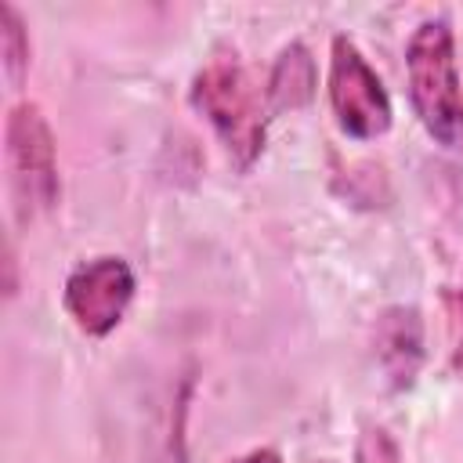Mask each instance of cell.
Returning a JSON list of instances; mask_svg holds the SVG:
<instances>
[{"mask_svg": "<svg viewBox=\"0 0 463 463\" xmlns=\"http://www.w3.org/2000/svg\"><path fill=\"white\" fill-rule=\"evenodd\" d=\"M192 109L213 127L221 137L228 159L239 170H250L257 156L264 152L268 137V98L253 87L250 72L242 69L239 54L228 47H217L188 87Z\"/></svg>", "mask_w": 463, "mask_h": 463, "instance_id": "1", "label": "cell"}, {"mask_svg": "<svg viewBox=\"0 0 463 463\" xmlns=\"http://www.w3.org/2000/svg\"><path fill=\"white\" fill-rule=\"evenodd\" d=\"M405 76L423 130L445 148H463V83L452 22L445 14L423 18L412 29L405 43Z\"/></svg>", "mask_w": 463, "mask_h": 463, "instance_id": "2", "label": "cell"}, {"mask_svg": "<svg viewBox=\"0 0 463 463\" xmlns=\"http://www.w3.org/2000/svg\"><path fill=\"white\" fill-rule=\"evenodd\" d=\"M329 105L336 116V127L354 141L383 137L394 123V105L376 76V69L365 61L358 43L351 36H333L329 43V76H326Z\"/></svg>", "mask_w": 463, "mask_h": 463, "instance_id": "3", "label": "cell"}, {"mask_svg": "<svg viewBox=\"0 0 463 463\" xmlns=\"http://www.w3.org/2000/svg\"><path fill=\"white\" fill-rule=\"evenodd\" d=\"M4 141H7V170L22 213L33 217L54 210L61 181H58V148L43 109L36 101H18L7 112Z\"/></svg>", "mask_w": 463, "mask_h": 463, "instance_id": "4", "label": "cell"}, {"mask_svg": "<svg viewBox=\"0 0 463 463\" xmlns=\"http://www.w3.org/2000/svg\"><path fill=\"white\" fill-rule=\"evenodd\" d=\"M134 293H137L134 268L116 253H101V257L80 260L65 275L61 307L80 333L109 336L123 322Z\"/></svg>", "mask_w": 463, "mask_h": 463, "instance_id": "5", "label": "cell"}, {"mask_svg": "<svg viewBox=\"0 0 463 463\" xmlns=\"http://www.w3.org/2000/svg\"><path fill=\"white\" fill-rule=\"evenodd\" d=\"M373 354L391 391H405L416 383L420 365L427 358L423 347V315L412 304H391L380 311L373 326Z\"/></svg>", "mask_w": 463, "mask_h": 463, "instance_id": "6", "label": "cell"}, {"mask_svg": "<svg viewBox=\"0 0 463 463\" xmlns=\"http://www.w3.org/2000/svg\"><path fill=\"white\" fill-rule=\"evenodd\" d=\"M315 87H318V69H315V58L311 51L300 43V40H289L271 69H268V83H264V98H268V112H293V109H304L311 98H315Z\"/></svg>", "mask_w": 463, "mask_h": 463, "instance_id": "7", "label": "cell"}, {"mask_svg": "<svg viewBox=\"0 0 463 463\" xmlns=\"http://www.w3.org/2000/svg\"><path fill=\"white\" fill-rule=\"evenodd\" d=\"M0 58H4V76L11 87H22L29 61H33V47H29V29L18 14L14 4L0 0Z\"/></svg>", "mask_w": 463, "mask_h": 463, "instance_id": "8", "label": "cell"}, {"mask_svg": "<svg viewBox=\"0 0 463 463\" xmlns=\"http://www.w3.org/2000/svg\"><path fill=\"white\" fill-rule=\"evenodd\" d=\"M354 463H402V449L387 427L365 423L354 438Z\"/></svg>", "mask_w": 463, "mask_h": 463, "instance_id": "9", "label": "cell"}, {"mask_svg": "<svg viewBox=\"0 0 463 463\" xmlns=\"http://www.w3.org/2000/svg\"><path fill=\"white\" fill-rule=\"evenodd\" d=\"M4 297L11 300L14 293H18V279H14V246H11V239H7V246H4Z\"/></svg>", "mask_w": 463, "mask_h": 463, "instance_id": "10", "label": "cell"}, {"mask_svg": "<svg viewBox=\"0 0 463 463\" xmlns=\"http://www.w3.org/2000/svg\"><path fill=\"white\" fill-rule=\"evenodd\" d=\"M228 463H282V456L264 445V449H250V452H242V456H235V459H228Z\"/></svg>", "mask_w": 463, "mask_h": 463, "instance_id": "11", "label": "cell"}, {"mask_svg": "<svg viewBox=\"0 0 463 463\" xmlns=\"http://www.w3.org/2000/svg\"><path fill=\"white\" fill-rule=\"evenodd\" d=\"M445 304H449V311H452V318L463 326V286H456V289H449L445 293Z\"/></svg>", "mask_w": 463, "mask_h": 463, "instance_id": "12", "label": "cell"}, {"mask_svg": "<svg viewBox=\"0 0 463 463\" xmlns=\"http://www.w3.org/2000/svg\"><path fill=\"white\" fill-rule=\"evenodd\" d=\"M452 369L463 376V333H459V340H456V347H452Z\"/></svg>", "mask_w": 463, "mask_h": 463, "instance_id": "13", "label": "cell"}]
</instances>
